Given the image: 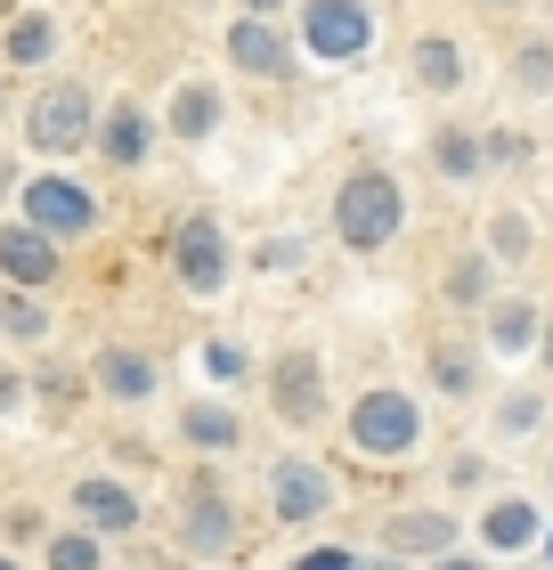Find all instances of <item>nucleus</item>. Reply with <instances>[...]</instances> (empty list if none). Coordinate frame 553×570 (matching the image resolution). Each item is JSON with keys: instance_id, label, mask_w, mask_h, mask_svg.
<instances>
[{"instance_id": "obj_12", "label": "nucleus", "mask_w": 553, "mask_h": 570, "mask_svg": "<svg viewBox=\"0 0 553 570\" xmlns=\"http://www.w3.org/2000/svg\"><path fill=\"white\" fill-rule=\"evenodd\" d=\"M188 547H196V554H228V547H236V522H228V505L213 498V489L188 505Z\"/></svg>"}, {"instance_id": "obj_26", "label": "nucleus", "mask_w": 553, "mask_h": 570, "mask_svg": "<svg viewBox=\"0 0 553 570\" xmlns=\"http://www.w3.org/2000/svg\"><path fill=\"white\" fill-rule=\"evenodd\" d=\"M447 294H456V302H481V294H488V262H464L456 277H447Z\"/></svg>"}, {"instance_id": "obj_33", "label": "nucleus", "mask_w": 553, "mask_h": 570, "mask_svg": "<svg viewBox=\"0 0 553 570\" xmlns=\"http://www.w3.org/2000/svg\"><path fill=\"white\" fill-rule=\"evenodd\" d=\"M481 9H513V0H481Z\"/></svg>"}, {"instance_id": "obj_23", "label": "nucleus", "mask_w": 553, "mask_h": 570, "mask_svg": "<svg viewBox=\"0 0 553 570\" xmlns=\"http://www.w3.org/2000/svg\"><path fill=\"white\" fill-rule=\"evenodd\" d=\"M49 570H98V547L90 538H49Z\"/></svg>"}, {"instance_id": "obj_9", "label": "nucleus", "mask_w": 553, "mask_h": 570, "mask_svg": "<svg viewBox=\"0 0 553 570\" xmlns=\"http://www.w3.org/2000/svg\"><path fill=\"white\" fill-rule=\"evenodd\" d=\"M228 58L245 66V73H285V66H294V49L269 33V17H245V24L228 33Z\"/></svg>"}, {"instance_id": "obj_6", "label": "nucleus", "mask_w": 553, "mask_h": 570, "mask_svg": "<svg viewBox=\"0 0 553 570\" xmlns=\"http://www.w3.org/2000/svg\"><path fill=\"white\" fill-rule=\"evenodd\" d=\"M269 392H277V416H285V424H309V416H318V392H326L318 351H285L277 375H269Z\"/></svg>"}, {"instance_id": "obj_14", "label": "nucleus", "mask_w": 553, "mask_h": 570, "mask_svg": "<svg viewBox=\"0 0 553 570\" xmlns=\"http://www.w3.org/2000/svg\"><path fill=\"white\" fill-rule=\"evenodd\" d=\"M98 383H107L115 400H147L155 392V367H147L139 351H107V358H98Z\"/></svg>"}, {"instance_id": "obj_5", "label": "nucleus", "mask_w": 553, "mask_h": 570, "mask_svg": "<svg viewBox=\"0 0 553 570\" xmlns=\"http://www.w3.org/2000/svg\"><path fill=\"white\" fill-rule=\"evenodd\" d=\"M350 440H358L366 456H399L407 440H415V407H407L399 392H375V400L350 416Z\"/></svg>"}, {"instance_id": "obj_27", "label": "nucleus", "mask_w": 553, "mask_h": 570, "mask_svg": "<svg viewBox=\"0 0 553 570\" xmlns=\"http://www.w3.org/2000/svg\"><path fill=\"white\" fill-rule=\"evenodd\" d=\"M521 82H530V90L553 82V49H545V41H537V49H521Z\"/></svg>"}, {"instance_id": "obj_15", "label": "nucleus", "mask_w": 553, "mask_h": 570, "mask_svg": "<svg viewBox=\"0 0 553 570\" xmlns=\"http://www.w3.org/2000/svg\"><path fill=\"white\" fill-rule=\"evenodd\" d=\"M98 147H107V164H139V155H147V115L139 107H115L107 131H98Z\"/></svg>"}, {"instance_id": "obj_1", "label": "nucleus", "mask_w": 553, "mask_h": 570, "mask_svg": "<svg viewBox=\"0 0 553 570\" xmlns=\"http://www.w3.org/2000/svg\"><path fill=\"white\" fill-rule=\"evenodd\" d=\"M399 179L391 171H358V179H342V204H334V228H342V245L350 253H375L399 237Z\"/></svg>"}, {"instance_id": "obj_32", "label": "nucleus", "mask_w": 553, "mask_h": 570, "mask_svg": "<svg viewBox=\"0 0 553 570\" xmlns=\"http://www.w3.org/2000/svg\"><path fill=\"white\" fill-rule=\"evenodd\" d=\"M440 570H481V562H440Z\"/></svg>"}, {"instance_id": "obj_18", "label": "nucleus", "mask_w": 553, "mask_h": 570, "mask_svg": "<svg viewBox=\"0 0 553 570\" xmlns=\"http://www.w3.org/2000/svg\"><path fill=\"white\" fill-rule=\"evenodd\" d=\"M530 334H537V309H530V302H505V309L488 318V343H496V351H530Z\"/></svg>"}, {"instance_id": "obj_16", "label": "nucleus", "mask_w": 553, "mask_h": 570, "mask_svg": "<svg viewBox=\"0 0 553 570\" xmlns=\"http://www.w3.org/2000/svg\"><path fill=\"white\" fill-rule=\"evenodd\" d=\"M415 73H424L432 90H456V82H464V49H456V41H440V33H432V41H415Z\"/></svg>"}, {"instance_id": "obj_22", "label": "nucleus", "mask_w": 553, "mask_h": 570, "mask_svg": "<svg viewBox=\"0 0 553 570\" xmlns=\"http://www.w3.org/2000/svg\"><path fill=\"white\" fill-rule=\"evenodd\" d=\"M391 538H399V547H447V522H440V513H407Z\"/></svg>"}, {"instance_id": "obj_17", "label": "nucleus", "mask_w": 553, "mask_h": 570, "mask_svg": "<svg viewBox=\"0 0 553 570\" xmlns=\"http://www.w3.org/2000/svg\"><path fill=\"white\" fill-rule=\"evenodd\" d=\"M213 122H220V98L204 90V82L171 98V131H179V139H204V131H213Z\"/></svg>"}, {"instance_id": "obj_30", "label": "nucleus", "mask_w": 553, "mask_h": 570, "mask_svg": "<svg viewBox=\"0 0 553 570\" xmlns=\"http://www.w3.org/2000/svg\"><path fill=\"white\" fill-rule=\"evenodd\" d=\"M0 407H17V375L9 367H0Z\"/></svg>"}, {"instance_id": "obj_3", "label": "nucleus", "mask_w": 553, "mask_h": 570, "mask_svg": "<svg viewBox=\"0 0 553 570\" xmlns=\"http://www.w3.org/2000/svg\"><path fill=\"white\" fill-rule=\"evenodd\" d=\"M24 213H33L41 237H82L98 220V204H90V188H73V179H33V188H24Z\"/></svg>"}, {"instance_id": "obj_19", "label": "nucleus", "mask_w": 553, "mask_h": 570, "mask_svg": "<svg viewBox=\"0 0 553 570\" xmlns=\"http://www.w3.org/2000/svg\"><path fill=\"white\" fill-rule=\"evenodd\" d=\"M49 49H58V24H49V17H17V33H9V58H17V66H41Z\"/></svg>"}, {"instance_id": "obj_7", "label": "nucleus", "mask_w": 553, "mask_h": 570, "mask_svg": "<svg viewBox=\"0 0 553 570\" xmlns=\"http://www.w3.org/2000/svg\"><path fill=\"white\" fill-rule=\"evenodd\" d=\"M171 262H179V277L196 285V294H220V277H228V253H220V228L213 220H188L171 237Z\"/></svg>"}, {"instance_id": "obj_24", "label": "nucleus", "mask_w": 553, "mask_h": 570, "mask_svg": "<svg viewBox=\"0 0 553 570\" xmlns=\"http://www.w3.org/2000/svg\"><path fill=\"white\" fill-rule=\"evenodd\" d=\"M0 326H9V334H49V318H41V309L24 302V294H17V302H0Z\"/></svg>"}, {"instance_id": "obj_28", "label": "nucleus", "mask_w": 553, "mask_h": 570, "mask_svg": "<svg viewBox=\"0 0 553 570\" xmlns=\"http://www.w3.org/2000/svg\"><path fill=\"white\" fill-rule=\"evenodd\" d=\"M488 237H496V253H530V228H521L513 213H505V220H496V228H488Z\"/></svg>"}, {"instance_id": "obj_29", "label": "nucleus", "mask_w": 553, "mask_h": 570, "mask_svg": "<svg viewBox=\"0 0 553 570\" xmlns=\"http://www.w3.org/2000/svg\"><path fill=\"white\" fill-rule=\"evenodd\" d=\"M302 570H350V554H342V547H318V554H302Z\"/></svg>"}, {"instance_id": "obj_31", "label": "nucleus", "mask_w": 553, "mask_h": 570, "mask_svg": "<svg viewBox=\"0 0 553 570\" xmlns=\"http://www.w3.org/2000/svg\"><path fill=\"white\" fill-rule=\"evenodd\" d=\"M245 9H253V17H260V9H277V0H245Z\"/></svg>"}, {"instance_id": "obj_13", "label": "nucleus", "mask_w": 553, "mask_h": 570, "mask_svg": "<svg viewBox=\"0 0 553 570\" xmlns=\"http://www.w3.org/2000/svg\"><path fill=\"white\" fill-rule=\"evenodd\" d=\"M481 538H488V547H530V538H537V505H521V498H505V505H488V522H481Z\"/></svg>"}, {"instance_id": "obj_2", "label": "nucleus", "mask_w": 553, "mask_h": 570, "mask_svg": "<svg viewBox=\"0 0 553 570\" xmlns=\"http://www.w3.org/2000/svg\"><path fill=\"white\" fill-rule=\"evenodd\" d=\"M366 33H375V17H366L358 0H309V9H302V41H309V58H358Z\"/></svg>"}, {"instance_id": "obj_34", "label": "nucleus", "mask_w": 553, "mask_h": 570, "mask_svg": "<svg viewBox=\"0 0 553 570\" xmlns=\"http://www.w3.org/2000/svg\"><path fill=\"white\" fill-rule=\"evenodd\" d=\"M0 570H9V562H0Z\"/></svg>"}, {"instance_id": "obj_25", "label": "nucleus", "mask_w": 553, "mask_h": 570, "mask_svg": "<svg viewBox=\"0 0 553 570\" xmlns=\"http://www.w3.org/2000/svg\"><path fill=\"white\" fill-rule=\"evenodd\" d=\"M432 375L447 383V392H472V358H464V351H440V358H432Z\"/></svg>"}, {"instance_id": "obj_11", "label": "nucleus", "mask_w": 553, "mask_h": 570, "mask_svg": "<svg viewBox=\"0 0 553 570\" xmlns=\"http://www.w3.org/2000/svg\"><path fill=\"white\" fill-rule=\"evenodd\" d=\"M326 505V473L318 464H277V513L285 522H309Z\"/></svg>"}, {"instance_id": "obj_21", "label": "nucleus", "mask_w": 553, "mask_h": 570, "mask_svg": "<svg viewBox=\"0 0 553 570\" xmlns=\"http://www.w3.org/2000/svg\"><path fill=\"white\" fill-rule=\"evenodd\" d=\"M188 440H196V449H228L236 416H228V407H188Z\"/></svg>"}, {"instance_id": "obj_10", "label": "nucleus", "mask_w": 553, "mask_h": 570, "mask_svg": "<svg viewBox=\"0 0 553 570\" xmlns=\"http://www.w3.org/2000/svg\"><path fill=\"white\" fill-rule=\"evenodd\" d=\"M73 505H82V522H98V530H130V522H139V498H130L122 481H82Z\"/></svg>"}, {"instance_id": "obj_20", "label": "nucleus", "mask_w": 553, "mask_h": 570, "mask_svg": "<svg viewBox=\"0 0 553 570\" xmlns=\"http://www.w3.org/2000/svg\"><path fill=\"white\" fill-rule=\"evenodd\" d=\"M432 164H440L447 179H472V171H481V147H472V131H440V139H432Z\"/></svg>"}, {"instance_id": "obj_8", "label": "nucleus", "mask_w": 553, "mask_h": 570, "mask_svg": "<svg viewBox=\"0 0 553 570\" xmlns=\"http://www.w3.org/2000/svg\"><path fill=\"white\" fill-rule=\"evenodd\" d=\"M0 269H9V285H49L58 277V245L41 237V228H0Z\"/></svg>"}, {"instance_id": "obj_4", "label": "nucleus", "mask_w": 553, "mask_h": 570, "mask_svg": "<svg viewBox=\"0 0 553 570\" xmlns=\"http://www.w3.org/2000/svg\"><path fill=\"white\" fill-rule=\"evenodd\" d=\"M33 147L41 155H73V147H90V98L82 90H49L41 107H33Z\"/></svg>"}]
</instances>
